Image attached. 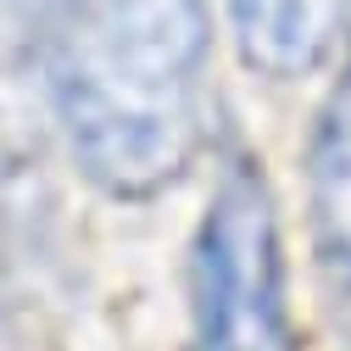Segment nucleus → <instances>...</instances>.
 <instances>
[{
	"mask_svg": "<svg viewBox=\"0 0 351 351\" xmlns=\"http://www.w3.org/2000/svg\"><path fill=\"white\" fill-rule=\"evenodd\" d=\"M306 167H313V245H318V268H324L335 301L351 313V56H346V67L335 78V90L318 106Z\"/></svg>",
	"mask_w": 351,
	"mask_h": 351,
	"instance_id": "nucleus-4",
	"label": "nucleus"
},
{
	"mask_svg": "<svg viewBox=\"0 0 351 351\" xmlns=\"http://www.w3.org/2000/svg\"><path fill=\"white\" fill-rule=\"evenodd\" d=\"M184 351H295L279 201L251 151H223L190 240Z\"/></svg>",
	"mask_w": 351,
	"mask_h": 351,
	"instance_id": "nucleus-2",
	"label": "nucleus"
},
{
	"mask_svg": "<svg viewBox=\"0 0 351 351\" xmlns=\"http://www.w3.org/2000/svg\"><path fill=\"white\" fill-rule=\"evenodd\" d=\"M51 95L84 179L151 201L206 151V0H56Z\"/></svg>",
	"mask_w": 351,
	"mask_h": 351,
	"instance_id": "nucleus-1",
	"label": "nucleus"
},
{
	"mask_svg": "<svg viewBox=\"0 0 351 351\" xmlns=\"http://www.w3.org/2000/svg\"><path fill=\"white\" fill-rule=\"evenodd\" d=\"M223 6L240 62L279 84L318 73L346 34V0H223Z\"/></svg>",
	"mask_w": 351,
	"mask_h": 351,
	"instance_id": "nucleus-3",
	"label": "nucleus"
},
{
	"mask_svg": "<svg viewBox=\"0 0 351 351\" xmlns=\"http://www.w3.org/2000/svg\"><path fill=\"white\" fill-rule=\"evenodd\" d=\"M51 23H56V0H0V67L51 56Z\"/></svg>",
	"mask_w": 351,
	"mask_h": 351,
	"instance_id": "nucleus-5",
	"label": "nucleus"
}]
</instances>
